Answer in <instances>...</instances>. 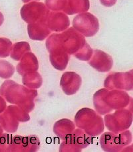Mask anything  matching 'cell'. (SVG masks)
Masks as SVG:
<instances>
[{"mask_svg":"<svg viewBox=\"0 0 133 152\" xmlns=\"http://www.w3.org/2000/svg\"><path fill=\"white\" fill-rule=\"evenodd\" d=\"M75 122L78 128L83 129L90 136H98L104 130L103 119L92 109L80 110L76 114Z\"/></svg>","mask_w":133,"mask_h":152,"instance_id":"1","label":"cell"},{"mask_svg":"<svg viewBox=\"0 0 133 152\" xmlns=\"http://www.w3.org/2000/svg\"><path fill=\"white\" fill-rule=\"evenodd\" d=\"M131 132H105L102 135L100 143L102 149L105 151H120L124 147L131 143L132 140Z\"/></svg>","mask_w":133,"mask_h":152,"instance_id":"2","label":"cell"},{"mask_svg":"<svg viewBox=\"0 0 133 152\" xmlns=\"http://www.w3.org/2000/svg\"><path fill=\"white\" fill-rule=\"evenodd\" d=\"M63 140L59 151H81L91 143L92 137L85 131L77 129Z\"/></svg>","mask_w":133,"mask_h":152,"instance_id":"3","label":"cell"},{"mask_svg":"<svg viewBox=\"0 0 133 152\" xmlns=\"http://www.w3.org/2000/svg\"><path fill=\"white\" fill-rule=\"evenodd\" d=\"M132 122V111L126 109H120L112 114L104 117L105 126L109 130L120 132L128 129Z\"/></svg>","mask_w":133,"mask_h":152,"instance_id":"4","label":"cell"},{"mask_svg":"<svg viewBox=\"0 0 133 152\" xmlns=\"http://www.w3.org/2000/svg\"><path fill=\"white\" fill-rule=\"evenodd\" d=\"M40 146V142L36 136H20L13 137L10 151H37Z\"/></svg>","mask_w":133,"mask_h":152,"instance_id":"5","label":"cell"},{"mask_svg":"<svg viewBox=\"0 0 133 152\" xmlns=\"http://www.w3.org/2000/svg\"><path fill=\"white\" fill-rule=\"evenodd\" d=\"M131 98L125 91H118V90L108 89L104 96V100L106 104L112 110L121 109L129 104Z\"/></svg>","mask_w":133,"mask_h":152,"instance_id":"6","label":"cell"},{"mask_svg":"<svg viewBox=\"0 0 133 152\" xmlns=\"http://www.w3.org/2000/svg\"><path fill=\"white\" fill-rule=\"evenodd\" d=\"M69 72L65 74L61 80V87L63 92L67 95H72L75 94L80 88L81 79L79 75L75 73Z\"/></svg>","mask_w":133,"mask_h":152,"instance_id":"7","label":"cell"},{"mask_svg":"<svg viewBox=\"0 0 133 152\" xmlns=\"http://www.w3.org/2000/svg\"><path fill=\"white\" fill-rule=\"evenodd\" d=\"M75 129V124L72 121L68 119L60 120L56 122L53 126V132L57 136L65 139Z\"/></svg>","mask_w":133,"mask_h":152,"instance_id":"8","label":"cell"},{"mask_svg":"<svg viewBox=\"0 0 133 152\" xmlns=\"http://www.w3.org/2000/svg\"><path fill=\"white\" fill-rule=\"evenodd\" d=\"M107 88L101 89L94 94L93 96V104L95 109L98 114L101 115L106 114L111 112L112 110L106 104L104 100V96L107 91Z\"/></svg>","mask_w":133,"mask_h":152,"instance_id":"9","label":"cell"}]
</instances>
